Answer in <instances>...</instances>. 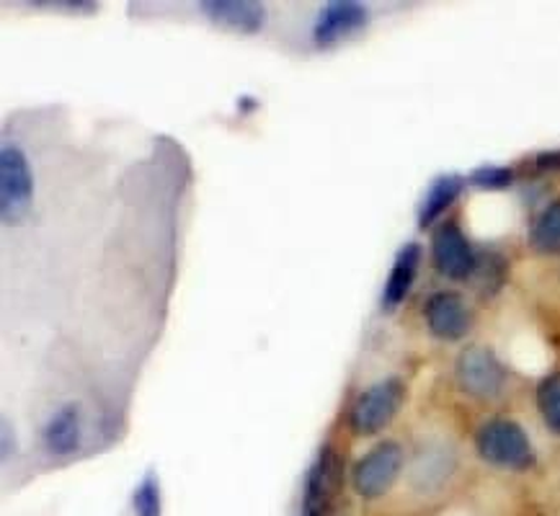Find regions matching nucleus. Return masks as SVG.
I'll return each instance as SVG.
<instances>
[{
	"instance_id": "obj_1",
	"label": "nucleus",
	"mask_w": 560,
	"mask_h": 516,
	"mask_svg": "<svg viewBox=\"0 0 560 516\" xmlns=\"http://www.w3.org/2000/svg\"><path fill=\"white\" fill-rule=\"evenodd\" d=\"M476 449L480 460L499 470L524 472L537 462L527 432L512 419H488L476 434Z\"/></svg>"
},
{
	"instance_id": "obj_2",
	"label": "nucleus",
	"mask_w": 560,
	"mask_h": 516,
	"mask_svg": "<svg viewBox=\"0 0 560 516\" xmlns=\"http://www.w3.org/2000/svg\"><path fill=\"white\" fill-rule=\"evenodd\" d=\"M406 403V385L400 377H385L362 390L351 403L349 429L357 436H375L390 426Z\"/></svg>"
},
{
	"instance_id": "obj_3",
	"label": "nucleus",
	"mask_w": 560,
	"mask_h": 516,
	"mask_svg": "<svg viewBox=\"0 0 560 516\" xmlns=\"http://www.w3.org/2000/svg\"><path fill=\"white\" fill-rule=\"evenodd\" d=\"M455 379L465 396L476 400H497L506 387V367L497 351L483 343H470L459 351L455 364Z\"/></svg>"
},
{
	"instance_id": "obj_4",
	"label": "nucleus",
	"mask_w": 560,
	"mask_h": 516,
	"mask_svg": "<svg viewBox=\"0 0 560 516\" xmlns=\"http://www.w3.org/2000/svg\"><path fill=\"white\" fill-rule=\"evenodd\" d=\"M34 202V174L21 148L5 145L0 150V218L5 225L21 222Z\"/></svg>"
},
{
	"instance_id": "obj_5",
	"label": "nucleus",
	"mask_w": 560,
	"mask_h": 516,
	"mask_svg": "<svg viewBox=\"0 0 560 516\" xmlns=\"http://www.w3.org/2000/svg\"><path fill=\"white\" fill-rule=\"evenodd\" d=\"M404 447L398 442H380L357 460L351 470V485L362 499L385 496L404 472Z\"/></svg>"
},
{
	"instance_id": "obj_6",
	"label": "nucleus",
	"mask_w": 560,
	"mask_h": 516,
	"mask_svg": "<svg viewBox=\"0 0 560 516\" xmlns=\"http://www.w3.org/2000/svg\"><path fill=\"white\" fill-rule=\"evenodd\" d=\"M341 478L339 455L331 444H323L305 472L303 480V499H300L298 516H328V508L334 504L336 485Z\"/></svg>"
},
{
	"instance_id": "obj_7",
	"label": "nucleus",
	"mask_w": 560,
	"mask_h": 516,
	"mask_svg": "<svg viewBox=\"0 0 560 516\" xmlns=\"http://www.w3.org/2000/svg\"><path fill=\"white\" fill-rule=\"evenodd\" d=\"M432 261L442 277L452 282H465L472 279L478 267V254L472 250L468 235L457 222H442L432 238Z\"/></svg>"
},
{
	"instance_id": "obj_8",
	"label": "nucleus",
	"mask_w": 560,
	"mask_h": 516,
	"mask_svg": "<svg viewBox=\"0 0 560 516\" xmlns=\"http://www.w3.org/2000/svg\"><path fill=\"white\" fill-rule=\"evenodd\" d=\"M423 320L429 333L440 341H463L470 333L472 315L463 295L452 290H440L423 305Z\"/></svg>"
},
{
	"instance_id": "obj_9",
	"label": "nucleus",
	"mask_w": 560,
	"mask_h": 516,
	"mask_svg": "<svg viewBox=\"0 0 560 516\" xmlns=\"http://www.w3.org/2000/svg\"><path fill=\"white\" fill-rule=\"evenodd\" d=\"M370 21L368 5L357 3V0H331L318 13L313 24V42L315 47L328 49L339 45L341 39L351 37V34L362 32Z\"/></svg>"
},
{
	"instance_id": "obj_10",
	"label": "nucleus",
	"mask_w": 560,
	"mask_h": 516,
	"mask_svg": "<svg viewBox=\"0 0 560 516\" xmlns=\"http://www.w3.org/2000/svg\"><path fill=\"white\" fill-rule=\"evenodd\" d=\"M199 11L205 13L212 24L230 28L235 34H258L267 24V9L256 0H205L199 3Z\"/></svg>"
},
{
	"instance_id": "obj_11",
	"label": "nucleus",
	"mask_w": 560,
	"mask_h": 516,
	"mask_svg": "<svg viewBox=\"0 0 560 516\" xmlns=\"http://www.w3.org/2000/svg\"><path fill=\"white\" fill-rule=\"evenodd\" d=\"M419 267H421V246L419 243H406V246L395 254L390 274L385 279L383 297H380V305H383L385 313H395L406 303V297L411 295L413 290Z\"/></svg>"
},
{
	"instance_id": "obj_12",
	"label": "nucleus",
	"mask_w": 560,
	"mask_h": 516,
	"mask_svg": "<svg viewBox=\"0 0 560 516\" xmlns=\"http://www.w3.org/2000/svg\"><path fill=\"white\" fill-rule=\"evenodd\" d=\"M81 408L68 403L49 415L45 429H42V444H45L49 455L68 457L81 447Z\"/></svg>"
},
{
	"instance_id": "obj_13",
	"label": "nucleus",
	"mask_w": 560,
	"mask_h": 516,
	"mask_svg": "<svg viewBox=\"0 0 560 516\" xmlns=\"http://www.w3.org/2000/svg\"><path fill=\"white\" fill-rule=\"evenodd\" d=\"M463 189H465L463 176H457V174L436 176L434 181L429 184V189H427V194H423V199L419 204V227H423V231H427V227H432L434 222L457 202Z\"/></svg>"
},
{
	"instance_id": "obj_14",
	"label": "nucleus",
	"mask_w": 560,
	"mask_h": 516,
	"mask_svg": "<svg viewBox=\"0 0 560 516\" xmlns=\"http://www.w3.org/2000/svg\"><path fill=\"white\" fill-rule=\"evenodd\" d=\"M529 246L537 254H560V199L537 214L529 227Z\"/></svg>"
},
{
	"instance_id": "obj_15",
	"label": "nucleus",
	"mask_w": 560,
	"mask_h": 516,
	"mask_svg": "<svg viewBox=\"0 0 560 516\" xmlns=\"http://www.w3.org/2000/svg\"><path fill=\"white\" fill-rule=\"evenodd\" d=\"M535 398L545 426L556 436H560V372H550L548 377L540 379Z\"/></svg>"
},
{
	"instance_id": "obj_16",
	"label": "nucleus",
	"mask_w": 560,
	"mask_h": 516,
	"mask_svg": "<svg viewBox=\"0 0 560 516\" xmlns=\"http://www.w3.org/2000/svg\"><path fill=\"white\" fill-rule=\"evenodd\" d=\"M450 472H452V460H447V455H444V452L429 449L427 455L416 462V470H413L416 485H419L421 491H434L436 485L450 476Z\"/></svg>"
},
{
	"instance_id": "obj_17",
	"label": "nucleus",
	"mask_w": 560,
	"mask_h": 516,
	"mask_svg": "<svg viewBox=\"0 0 560 516\" xmlns=\"http://www.w3.org/2000/svg\"><path fill=\"white\" fill-rule=\"evenodd\" d=\"M135 516H163V499H161V480L153 470L145 472L132 493Z\"/></svg>"
},
{
	"instance_id": "obj_18",
	"label": "nucleus",
	"mask_w": 560,
	"mask_h": 516,
	"mask_svg": "<svg viewBox=\"0 0 560 516\" xmlns=\"http://www.w3.org/2000/svg\"><path fill=\"white\" fill-rule=\"evenodd\" d=\"M470 184L478 186V189L483 191H501V189H509V186L514 184V171L509 166H478L476 171L470 174Z\"/></svg>"
},
{
	"instance_id": "obj_19",
	"label": "nucleus",
	"mask_w": 560,
	"mask_h": 516,
	"mask_svg": "<svg viewBox=\"0 0 560 516\" xmlns=\"http://www.w3.org/2000/svg\"><path fill=\"white\" fill-rule=\"evenodd\" d=\"M480 279L478 284H486V292L491 295V292H497L501 284H504V258L497 256V254H488L480 258L478 256V267H476V274L472 279Z\"/></svg>"
},
{
	"instance_id": "obj_20",
	"label": "nucleus",
	"mask_w": 560,
	"mask_h": 516,
	"mask_svg": "<svg viewBox=\"0 0 560 516\" xmlns=\"http://www.w3.org/2000/svg\"><path fill=\"white\" fill-rule=\"evenodd\" d=\"M535 166L540 171H560V150H550V153L535 155Z\"/></svg>"
},
{
	"instance_id": "obj_21",
	"label": "nucleus",
	"mask_w": 560,
	"mask_h": 516,
	"mask_svg": "<svg viewBox=\"0 0 560 516\" xmlns=\"http://www.w3.org/2000/svg\"><path fill=\"white\" fill-rule=\"evenodd\" d=\"M11 452V429L9 424H3V457H9Z\"/></svg>"
}]
</instances>
